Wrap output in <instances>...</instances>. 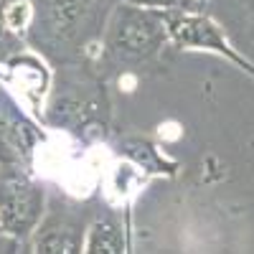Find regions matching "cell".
Listing matches in <instances>:
<instances>
[{"label": "cell", "instance_id": "9", "mask_svg": "<svg viewBox=\"0 0 254 254\" xmlns=\"http://www.w3.org/2000/svg\"><path fill=\"white\" fill-rule=\"evenodd\" d=\"M26 49H28L26 41L20 38V36H15V33L5 26L3 15H0V64L10 61L13 56H18L20 51H26Z\"/></svg>", "mask_w": 254, "mask_h": 254}, {"label": "cell", "instance_id": "8", "mask_svg": "<svg viewBox=\"0 0 254 254\" xmlns=\"http://www.w3.org/2000/svg\"><path fill=\"white\" fill-rule=\"evenodd\" d=\"M84 254H125V231L112 214H102L87 226Z\"/></svg>", "mask_w": 254, "mask_h": 254}, {"label": "cell", "instance_id": "3", "mask_svg": "<svg viewBox=\"0 0 254 254\" xmlns=\"http://www.w3.org/2000/svg\"><path fill=\"white\" fill-rule=\"evenodd\" d=\"M46 214V190L26 163H0V231L28 239Z\"/></svg>", "mask_w": 254, "mask_h": 254}, {"label": "cell", "instance_id": "4", "mask_svg": "<svg viewBox=\"0 0 254 254\" xmlns=\"http://www.w3.org/2000/svg\"><path fill=\"white\" fill-rule=\"evenodd\" d=\"M165 28H168V41H173L178 49H201V51H214L219 56H226L234 66H239L244 74L254 79V64L247 61L242 54L234 51L224 36L221 26L206 13L196 10H165L163 13Z\"/></svg>", "mask_w": 254, "mask_h": 254}, {"label": "cell", "instance_id": "10", "mask_svg": "<svg viewBox=\"0 0 254 254\" xmlns=\"http://www.w3.org/2000/svg\"><path fill=\"white\" fill-rule=\"evenodd\" d=\"M132 5L150 8V10H196V0H127Z\"/></svg>", "mask_w": 254, "mask_h": 254}, {"label": "cell", "instance_id": "5", "mask_svg": "<svg viewBox=\"0 0 254 254\" xmlns=\"http://www.w3.org/2000/svg\"><path fill=\"white\" fill-rule=\"evenodd\" d=\"M31 237V254H84L87 219L66 203H51Z\"/></svg>", "mask_w": 254, "mask_h": 254}, {"label": "cell", "instance_id": "2", "mask_svg": "<svg viewBox=\"0 0 254 254\" xmlns=\"http://www.w3.org/2000/svg\"><path fill=\"white\" fill-rule=\"evenodd\" d=\"M107 59L120 66H137L155 59L168 44V28L160 10L140 8L122 0L115 3L102 33Z\"/></svg>", "mask_w": 254, "mask_h": 254}, {"label": "cell", "instance_id": "11", "mask_svg": "<svg viewBox=\"0 0 254 254\" xmlns=\"http://www.w3.org/2000/svg\"><path fill=\"white\" fill-rule=\"evenodd\" d=\"M20 247H23V242L5 234V231H0V254H20Z\"/></svg>", "mask_w": 254, "mask_h": 254}, {"label": "cell", "instance_id": "1", "mask_svg": "<svg viewBox=\"0 0 254 254\" xmlns=\"http://www.w3.org/2000/svg\"><path fill=\"white\" fill-rule=\"evenodd\" d=\"M31 26L26 46L59 66L81 61L97 38H102L115 0H28Z\"/></svg>", "mask_w": 254, "mask_h": 254}, {"label": "cell", "instance_id": "6", "mask_svg": "<svg viewBox=\"0 0 254 254\" xmlns=\"http://www.w3.org/2000/svg\"><path fill=\"white\" fill-rule=\"evenodd\" d=\"M94 92H99V87L81 84V79L66 81L61 92L54 94L46 110V122L71 132L89 130L94 122L102 120V104L94 97Z\"/></svg>", "mask_w": 254, "mask_h": 254}, {"label": "cell", "instance_id": "7", "mask_svg": "<svg viewBox=\"0 0 254 254\" xmlns=\"http://www.w3.org/2000/svg\"><path fill=\"white\" fill-rule=\"evenodd\" d=\"M38 140L33 122L0 87V163H26Z\"/></svg>", "mask_w": 254, "mask_h": 254}, {"label": "cell", "instance_id": "12", "mask_svg": "<svg viewBox=\"0 0 254 254\" xmlns=\"http://www.w3.org/2000/svg\"><path fill=\"white\" fill-rule=\"evenodd\" d=\"M115 3H122V0H115Z\"/></svg>", "mask_w": 254, "mask_h": 254}]
</instances>
